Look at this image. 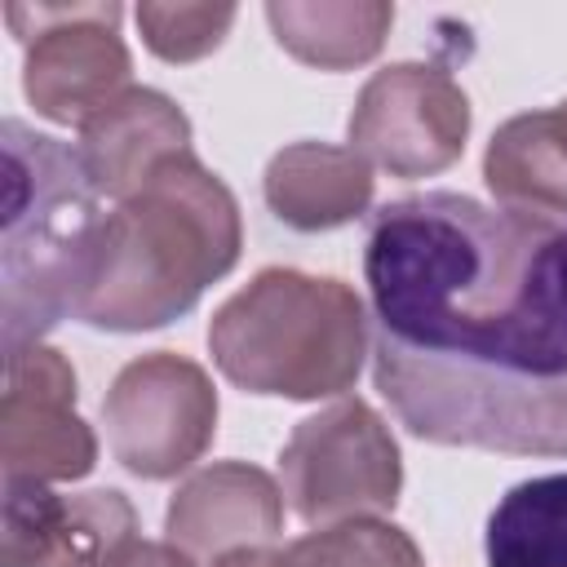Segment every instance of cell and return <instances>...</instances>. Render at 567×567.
I'll return each instance as SVG.
<instances>
[{"instance_id": "cell-1", "label": "cell", "mask_w": 567, "mask_h": 567, "mask_svg": "<svg viewBox=\"0 0 567 567\" xmlns=\"http://www.w3.org/2000/svg\"><path fill=\"white\" fill-rule=\"evenodd\" d=\"M372 381L439 447L567 456V221L425 190L368 217Z\"/></svg>"}, {"instance_id": "cell-2", "label": "cell", "mask_w": 567, "mask_h": 567, "mask_svg": "<svg viewBox=\"0 0 567 567\" xmlns=\"http://www.w3.org/2000/svg\"><path fill=\"white\" fill-rule=\"evenodd\" d=\"M239 248L244 226L230 186L190 151L173 155L106 213L75 319L102 332L164 328L235 270Z\"/></svg>"}, {"instance_id": "cell-3", "label": "cell", "mask_w": 567, "mask_h": 567, "mask_svg": "<svg viewBox=\"0 0 567 567\" xmlns=\"http://www.w3.org/2000/svg\"><path fill=\"white\" fill-rule=\"evenodd\" d=\"M4 235H0V319L4 354L40 346L93 284L102 244V195L75 146L4 120Z\"/></svg>"}, {"instance_id": "cell-4", "label": "cell", "mask_w": 567, "mask_h": 567, "mask_svg": "<svg viewBox=\"0 0 567 567\" xmlns=\"http://www.w3.org/2000/svg\"><path fill=\"white\" fill-rule=\"evenodd\" d=\"M372 350V315L363 297L292 266L257 270L208 319V354L221 377L248 394L341 399Z\"/></svg>"}, {"instance_id": "cell-5", "label": "cell", "mask_w": 567, "mask_h": 567, "mask_svg": "<svg viewBox=\"0 0 567 567\" xmlns=\"http://www.w3.org/2000/svg\"><path fill=\"white\" fill-rule=\"evenodd\" d=\"M279 478L306 527H332L390 514L403 492V456L377 408L363 399H337L292 425L279 452Z\"/></svg>"}, {"instance_id": "cell-6", "label": "cell", "mask_w": 567, "mask_h": 567, "mask_svg": "<svg viewBox=\"0 0 567 567\" xmlns=\"http://www.w3.org/2000/svg\"><path fill=\"white\" fill-rule=\"evenodd\" d=\"M102 425L111 456L146 478H177L190 470L217 434V390L213 377L173 350L142 354L124 363L102 399Z\"/></svg>"}, {"instance_id": "cell-7", "label": "cell", "mask_w": 567, "mask_h": 567, "mask_svg": "<svg viewBox=\"0 0 567 567\" xmlns=\"http://www.w3.org/2000/svg\"><path fill=\"white\" fill-rule=\"evenodd\" d=\"M120 4H4L27 49L22 93L53 124H84L128 89L133 58L120 35Z\"/></svg>"}, {"instance_id": "cell-8", "label": "cell", "mask_w": 567, "mask_h": 567, "mask_svg": "<svg viewBox=\"0 0 567 567\" xmlns=\"http://www.w3.org/2000/svg\"><path fill=\"white\" fill-rule=\"evenodd\" d=\"M350 151L372 168L416 182L452 168L470 137V97L434 62H390L354 97Z\"/></svg>"}, {"instance_id": "cell-9", "label": "cell", "mask_w": 567, "mask_h": 567, "mask_svg": "<svg viewBox=\"0 0 567 567\" xmlns=\"http://www.w3.org/2000/svg\"><path fill=\"white\" fill-rule=\"evenodd\" d=\"M97 465V439L75 412V368L53 346L4 354L0 470L4 483H75Z\"/></svg>"}, {"instance_id": "cell-10", "label": "cell", "mask_w": 567, "mask_h": 567, "mask_svg": "<svg viewBox=\"0 0 567 567\" xmlns=\"http://www.w3.org/2000/svg\"><path fill=\"white\" fill-rule=\"evenodd\" d=\"M137 545V509L115 487L4 483L0 567H124Z\"/></svg>"}, {"instance_id": "cell-11", "label": "cell", "mask_w": 567, "mask_h": 567, "mask_svg": "<svg viewBox=\"0 0 567 567\" xmlns=\"http://www.w3.org/2000/svg\"><path fill=\"white\" fill-rule=\"evenodd\" d=\"M284 532V487L248 461L195 470L164 509V540L195 567H221L248 554H275Z\"/></svg>"}, {"instance_id": "cell-12", "label": "cell", "mask_w": 567, "mask_h": 567, "mask_svg": "<svg viewBox=\"0 0 567 567\" xmlns=\"http://www.w3.org/2000/svg\"><path fill=\"white\" fill-rule=\"evenodd\" d=\"M190 151V120L186 111L146 84H128L111 97L97 115L80 124L75 155L102 199H128L142 182L173 155Z\"/></svg>"}, {"instance_id": "cell-13", "label": "cell", "mask_w": 567, "mask_h": 567, "mask_svg": "<svg viewBox=\"0 0 567 567\" xmlns=\"http://www.w3.org/2000/svg\"><path fill=\"white\" fill-rule=\"evenodd\" d=\"M266 208L301 235L350 226L372 204V164L350 146L292 142L270 155L261 177Z\"/></svg>"}, {"instance_id": "cell-14", "label": "cell", "mask_w": 567, "mask_h": 567, "mask_svg": "<svg viewBox=\"0 0 567 567\" xmlns=\"http://www.w3.org/2000/svg\"><path fill=\"white\" fill-rule=\"evenodd\" d=\"M483 182L501 208L567 221V111L505 120L487 142Z\"/></svg>"}, {"instance_id": "cell-15", "label": "cell", "mask_w": 567, "mask_h": 567, "mask_svg": "<svg viewBox=\"0 0 567 567\" xmlns=\"http://www.w3.org/2000/svg\"><path fill=\"white\" fill-rule=\"evenodd\" d=\"M266 22L297 62L319 71H350L372 62L390 35L394 4L385 0H275Z\"/></svg>"}, {"instance_id": "cell-16", "label": "cell", "mask_w": 567, "mask_h": 567, "mask_svg": "<svg viewBox=\"0 0 567 567\" xmlns=\"http://www.w3.org/2000/svg\"><path fill=\"white\" fill-rule=\"evenodd\" d=\"M487 567H567V470L514 483L483 536Z\"/></svg>"}, {"instance_id": "cell-17", "label": "cell", "mask_w": 567, "mask_h": 567, "mask_svg": "<svg viewBox=\"0 0 567 567\" xmlns=\"http://www.w3.org/2000/svg\"><path fill=\"white\" fill-rule=\"evenodd\" d=\"M270 567H425V554L385 518H346L275 549Z\"/></svg>"}, {"instance_id": "cell-18", "label": "cell", "mask_w": 567, "mask_h": 567, "mask_svg": "<svg viewBox=\"0 0 567 567\" xmlns=\"http://www.w3.org/2000/svg\"><path fill=\"white\" fill-rule=\"evenodd\" d=\"M235 4H137V31L146 49L164 62H199L208 58L226 31L235 27Z\"/></svg>"}, {"instance_id": "cell-19", "label": "cell", "mask_w": 567, "mask_h": 567, "mask_svg": "<svg viewBox=\"0 0 567 567\" xmlns=\"http://www.w3.org/2000/svg\"><path fill=\"white\" fill-rule=\"evenodd\" d=\"M124 567H195L182 549H173L168 540H142L128 558H124Z\"/></svg>"}, {"instance_id": "cell-20", "label": "cell", "mask_w": 567, "mask_h": 567, "mask_svg": "<svg viewBox=\"0 0 567 567\" xmlns=\"http://www.w3.org/2000/svg\"><path fill=\"white\" fill-rule=\"evenodd\" d=\"M270 558H275V554H248V558H230V563H221V567H270Z\"/></svg>"}, {"instance_id": "cell-21", "label": "cell", "mask_w": 567, "mask_h": 567, "mask_svg": "<svg viewBox=\"0 0 567 567\" xmlns=\"http://www.w3.org/2000/svg\"><path fill=\"white\" fill-rule=\"evenodd\" d=\"M563 111H567V102H563Z\"/></svg>"}]
</instances>
